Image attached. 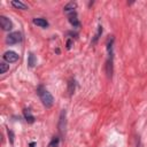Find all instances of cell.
I'll list each match as a JSON object with an SVG mask.
<instances>
[{"instance_id": "1", "label": "cell", "mask_w": 147, "mask_h": 147, "mask_svg": "<svg viewBox=\"0 0 147 147\" xmlns=\"http://www.w3.org/2000/svg\"><path fill=\"white\" fill-rule=\"evenodd\" d=\"M107 61H106V74L108 78H111L114 72V37L110 36L107 40Z\"/></svg>"}, {"instance_id": "2", "label": "cell", "mask_w": 147, "mask_h": 147, "mask_svg": "<svg viewBox=\"0 0 147 147\" xmlns=\"http://www.w3.org/2000/svg\"><path fill=\"white\" fill-rule=\"evenodd\" d=\"M37 93H38V95H39V98H40L42 105H44L46 108H51V107L53 106V103H54V98H53V95L51 94V92H48L42 85L38 86Z\"/></svg>"}, {"instance_id": "3", "label": "cell", "mask_w": 147, "mask_h": 147, "mask_svg": "<svg viewBox=\"0 0 147 147\" xmlns=\"http://www.w3.org/2000/svg\"><path fill=\"white\" fill-rule=\"evenodd\" d=\"M22 33L18 32V31H15V32H10L7 38H6V42L9 44V45H15V44H18L22 41Z\"/></svg>"}, {"instance_id": "4", "label": "cell", "mask_w": 147, "mask_h": 147, "mask_svg": "<svg viewBox=\"0 0 147 147\" xmlns=\"http://www.w3.org/2000/svg\"><path fill=\"white\" fill-rule=\"evenodd\" d=\"M18 54L16 53V52H14V51H7V52H5L3 53V55H2V59L7 62V63H14V62H16L17 60H18Z\"/></svg>"}, {"instance_id": "5", "label": "cell", "mask_w": 147, "mask_h": 147, "mask_svg": "<svg viewBox=\"0 0 147 147\" xmlns=\"http://www.w3.org/2000/svg\"><path fill=\"white\" fill-rule=\"evenodd\" d=\"M0 25H1V28H2L3 31H10V30L13 29V23H11V21H10L8 17L3 16V15L0 16Z\"/></svg>"}, {"instance_id": "6", "label": "cell", "mask_w": 147, "mask_h": 147, "mask_svg": "<svg viewBox=\"0 0 147 147\" xmlns=\"http://www.w3.org/2000/svg\"><path fill=\"white\" fill-rule=\"evenodd\" d=\"M65 116H67L65 110H62L61 114H60V119H59V131H60L61 136H63L64 134V131H65V125H67Z\"/></svg>"}, {"instance_id": "7", "label": "cell", "mask_w": 147, "mask_h": 147, "mask_svg": "<svg viewBox=\"0 0 147 147\" xmlns=\"http://www.w3.org/2000/svg\"><path fill=\"white\" fill-rule=\"evenodd\" d=\"M76 8H77V3L74 2V1H71V2H69V3H67V5L64 6L63 10H64V13H65L67 15H70V14H72V13H76Z\"/></svg>"}, {"instance_id": "8", "label": "cell", "mask_w": 147, "mask_h": 147, "mask_svg": "<svg viewBox=\"0 0 147 147\" xmlns=\"http://www.w3.org/2000/svg\"><path fill=\"white\" fill-rule=\"evenodd\" d=\"M68 18H69V22H70V24L74 26V28H79L80 26V22L78 21V18H77V13H72V14H70V15H68Z\"/></svg>"}, {"instance_id": "9", "label": "cell", "mask_w": 147, "mask_h": 147, "mask_svg": "<svg viewBox=\"0 0 147 147\" xmlns=\"http://www.w3.org/2000/svg\"><path fill=\"white\" fill-rule=\"evenodd\" d=\"M33 24L40 26V28H47L48 26V22L46 21V18H42V17H36L33 18Z\"/></svg>"}, {"instance_id": "10", "label": "cell", "mask_w": 147, "mask_h": 147, "mask_svg": "<svg viewBox=\"0 0 147 147\" xmlns=\"http://www.w3.org/2000/svg\"><path fill=\"white\" fill-rule=\"evenodd\" d=\"M10 3H11V6H13L14 8H16V9H22V10H26V9H28V6H26L24 2L20 1V0H13Z\"/></svg>"}, {"instance_id": "11", "label": "cell", "mask_w": 147, "mask_h": 147, "mask_svg": "<svg viewBox=\"0 0 147 147\" xmlns=\"http://www.w3.org/2000/svg\"><path fill=\"white\" fill-rule=\"evenodd\" d=\"M36 63H37V59H36L34 54L32 52H30L29 55H28V67L29 68H33L36 65Z\"/></svg>"}, {"instance_id": "12", "label": "cell", "mask_w": 147, "mask_h": 147, "mask_svg": "<svg viewBox=\"0 0 147 147\" xmlns=\"http://www.w3.org/2000/svg\"><path fill=\"white\" fill-rule=\"evenodd\" d=\"M23 116H24V118H25V121L28 123H33L34 122V116L31 114V111L29 109H24L23 110Z\"/></svg>"}, {"instance_id": "13", "label": "cell", "mask_w": 147, "mask_h": 147, "mask_svg": "<svg viewBox=\"0 0 147 147\" xmlns=\"http://www.w3.org/2000/svg\"><path fill=\"white\" fill-rule=\"evenodd\" d=\"M102 31H103V30H102V25H98V31H96V33L94 34L93 39H92V45H95V44L98 42L100 36L102 34Z\"/></svg>"}, {"instance_id": "14", "label": "cell", "mask_w": 147, "mask_h": 147, "mask_svg": "<svg viewBox=\"0 0 147 147\" xmlns=\"http://www.w3.org/2000/svg\"><path fill=\"white\" fill-rule=\"evenodd\" d=\"M76 90V80L75 79H70L69 83H68V92H69V95H72L74 92Z\"/></svg>"}, {"instance_id": "15", "label": "cell", "mask_w": 147, "mask_h": 147, "mask_svg": "<svg viewBox=\"0 0 147 147\" xmlns=\"http://www.w3.org/2000/svg\"><path fill=\"white\" fill-rule=\"evenodd\" d=\"M7 70H9V64H7L6 62L0 63V74H5Z\"/></svg>"}, {"instance_id": "16", "label": "cell", "mask_w": 147, "mask_h": 147, "mask_svg": "<svg viewBox=\"0 0 147 147\" xmlns=\"http://www.w3.org/2000/svg\"><path fill=\"white\" fill-rule=\"evenodd\" d=\"M59 141H60L59 137H54V138H53V140L51 141L49 146H51V147H57V146H59Z\"/></svg>"}, {"instance_id": "17", "label": "cell", "mask_w": 147, "mask_h": 147, "mask_svg": "<svg viewBox=\"0 0 147 147\" xmlns=\"http://www.w3.org/2000/svg\"><path fill=\"white\" fill-rule=\"evenodd\" d=\"M8 137H9V140H10V144H14V133L13 131L8 130Z\"/></svg>"}, {"instance_id": "18", "label": "cell", "mask_w": 147, "mask_h": 147, "mask_svg": "<svg viewBox=\"0 0 147 147\" xmlns=\"http://www.w3.org/2000/svg\"><path fill=\"white\" fill-rule=\"evenodd\" d=\"M71 45H72V40L71 39H68L67 40V49H70L71 48Z\"/></svg>"}, {"instance_id": "19", "label": "cell", "mask_w": 147, "mask_h": 147, "mask_svg": "<svg viewBox=\"0 0 147 147\" xmlns=\"http://www.w3.org/2000/svg\"><path fill=\"white\" fill-rule=\"evenodd\" d=\"M29 146H30V147H34V146H36V142H30Z\"/></svg>"}]
</instances>
